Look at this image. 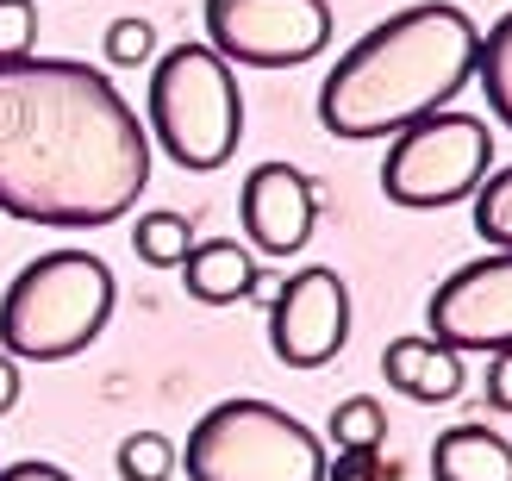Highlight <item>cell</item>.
Returning <instances> with one entry per match:
<instances>
[{
    "mask_svg": "<svg viewBox=\"0 0 512 481\" xmlns=\"http://www.w3.org/2000/svg\"><path fill=\"white\" fill-rule=\"evenodd\" d=\"M150 182V132L107 69L75 57L0 63V213L94 232Z\"/></svg>",
    "mask_w": 512,
    "mask_h": 481,
    "instance_id": "cell-1",
    "label": "cell"
},
{
    "mask_svg": "<svg viewBox=\"0 0 512 481\" xmlns=\"http://www.w3.org/2000/svg\"><path fill=\"white\" fill-rule=\"evenodd\" d=\"M481 32L450 0H419L369 25L319 88V125L344 144L394 138L406 125L444 113L475 75Z\"/></svg>",
    "mask_w": 512,
    "mask_h": 481,
    "instance_id": "cell-2",
    "label": "cell"
},
{
    "mask_svg": "<svg viewBox=\"0 0 512 481\" xmlns=\"http://www.w3.org/2000/svg\"><path fill=\"white\" fill-rule=\"evenodd\" d=\"M113 269L94 250H44L0 294V350L13 363H69L107 332Z\"/></svg>",
    "mask_w": 512,
    "mask_h": 481,
    "instance_id": "cell-3",
    "label": "cell"
},
{
    "mask_svg": "<svg viewBox=\"0 0 512 481\" xmlns=\"http://www.w3.org/2000/svg\"><path fill=\"white\" fill-rule=\"evenodd\" d=\"M150 138L194 175L232 163L244 138V94L213 44H169L150 69Z\"/></svg>",
    "mask_w": 512,
    "mask_h": 481,
    "instance_id": "cell-4",
    "label": "cell"
},
{
    "mask_svg": "<svg viewBox=\"0 0 512 481\" xmlns=\"http://www.w3.org/2000/svg\"><path fill=\"white\" fill-rule=\"evenodd\" d=\"M325 444L275 400H219L182 444L188 481H325Z\"/></svg>",
    "mask_w": 512,
    "mask_h": 481,
    "instance_id": "cell-5",
    "label": "cell"
},
{
    "mask_svg": "<svg viewBox=\"0 0 512 481\" xmlns=\"http://www.w3.org/2000/svg\"><path fill=\"white\" fill-rule=\"evenodd\" d=\"M494 169V138L488 125L469 119V113H431L419 125L394 132L388 144V163H381V194L394 207H413V213H438L469 200Z\"/></svg>",
    "mask_w": 512,
    "mask_h": 481,
    "instance_id": "cell-6",
    "label": "cell"
},
{
    "mask_svg": "<svg viewBox=\"0 0 512 481\" xmlns=\"http://www.w3.org/2000/svg\"><path fill=\"white\" fill-rule=\"evenodd\" d=\"M207 44L244 69H294L313 63L331 38L325 0H207Z\"/></svg>",
    "mask_w": 512,
    "mask_h": 481,
    "instance_id": "cell-7",
    "label": "cell"
},
{
    "mask_svg": "<svg viewBox=\"0 0 512 481\" xmlns=\"http://www.w3.org/2000/svg\"><path fill=\"white\" fill-rule=\"evenodd\" d=\"M431 338L450 344L456 357L469 350H512V250L494 257H475L463 269H450L438 288H431Z\"/></svg>",
    "mask_w": 512,
    "mask_h": 481,
    "instance_id": "cell-8",
    "label": "cell"
},
{
    "mask_svg": "<svg viewBox=\"0 0 512 481\" xmlns=\"http://www.w3.org/2000/svg\"><path fill=\"white\" fill-rule=\"evenodd\" d=\"M350 338V288L338 269H294L269 300V350L288 369H325Z\"/></svg>",
    "mask_w": 512,
    "mask_h": 481,
    "instance_id": "cell-9",
    "label": "cell"
},
{
    "mask_svg": "<svg viewBox=\"0 0 512 481\" xmlns=\"http://www.w3.org/2000/svg\"><path fill=\"white\" fill-rule=\"evenodd\" d=\"M238 219H244L250 250H263V257H300L306 238H313V219H319L313 175L294 169V163L250 169L244 194H238Z\"/></svg>",
    "mask_w": 512,
    "mask_h": 481,
    "instance_id": "cell-10",
    "label": "cell"
},
{
    "mask_svg": "<svg viewBox=\"0 0 512 481\" xmlns=\"http://www.w3.org/2000/svg\"><path fill=\"white\" fill-rule=\"evenodd\" d=\"M381 375H388V388L406 394V400H419V407H444V400L463 394V357H456L450 344L438 338H394L388 350H381Z\"/></svg>",
    "mask_w": 512,
    "mask_h": 481,
    "instance_id": "cell-11",
    "label": "cell"
},
{
    "mask_svg": "<svg viewBox=\"0 0 512 481\" xmlns=\"http://www.w3.org/2000/svg\"><path fill=\"white\" fill-rule=\"evenodd\" d=\"M182 282L200 307H238V300L256 294L263 269H256V257L232 238H194V250L182 257Z\"/></svg>",
    "mask_w": 512,
    "mask_h": 481,
    "instance_id": "cell-12",
    "label": "cell"
},
{
    "mask_svg": "<svg viewBox=\"0 0 512 481\" xmlns=\"http://www.w3.org/2000/svg\"><path fill=\"white\" fill-rule=\"evenodd\" d=\"M431 475L438 481H512V444L494 425H450L431 444Z\"/></svg>",
    "mask_w": 512,
    "mask_h": 481,
    "instance_id": "cell-13",
    "label": "cell"
},
{
    "mask_svg": "<svg viewBox=\"0 0 512 481\" xmlns=\"http://www.w3.org/2000/svg\"><path fill=\"white\" fill-rule=\"evenodd\" d=\"M475 82H481V94H488V113L500 125H512V13H500L488 32H481Z\"/></svg>",
    "mask_w": 512,
    "mask_h": 481,
    "instance_id": "cell-14",
    "label": "cell"
},
{
    "mask_svg": "<svg viewBox=\"0 0 512 481\" xmlns=\"http://www.w3.org/2000/svg\"><path fill=\"white\" fill-rule=\"evenodd\" d=\"M132 250L150 269H182V257L194 250V219H182V213H144L132 225Z\"/></svg>",
    "mask_w": 512,
    "mask_h": 481,
    "instance_id": "cell-15",
    "label": "cell"
},
{
    "mask_svg": "<svg viewBox=\"0 0 512 481\" xmlns=\"http://www.w3.org/2000/svg\"><path fill=\"white\" fill-rule=\"evenodd\" d=\"M113 469H119V481H169L182 469V450H175L163 432H132V438H119Z\"/></svg>",
    "mask_w": 512,
    "mask_h": 481,
    "instance_id": "cell-16",
    "label": "cell"
},
{
    "mask_svg": "<svg viewBox=\"0 0 512 481\" xmlns=\"http://www.w3.org/2000/svg\"><path fill=\"white\" fill-rule=\"evenodd\" d=\"M381 438H388V413H381V400L350 394V400L331 407V444H338V450H381Z\"/></svg>",
    "mask_w": 512,
    "mask_h": 481,
    "instance_id": "cell-17",
    "label": "cell"
},
{
    "mask_svg": "<svg viewBox=\"0 0 512 481\" xmlns=\"http://www.w3.org/2000/svg\"><path fill=\"white\" fill-rule=\"evenodd\" d=\"M475 232L494 250H512V169H494L475 188Z\"/></svg>",
    "mask_w": 512,
    "mask_h": 481,
    "instance_id": "cell-18",
    "label": "cell"
},
{
    "mask_svg": "<svg viewBox=\"0 0 512 481\" xmlns=\"http://www.w3.org/2000/svg\"><path fill=\"white\" fill-rule=\"evenodd\" d=\"M107 63L113 69H138V63H150V50H157V25L150 19H138V13H125V19H113L107 25Z\"/></svg>",
    "mask_w": 512,
    "mask_h": 481,
    "instance_id": "cell-19",
    "label": "cell"
},
{
    "mask_svg": "<svg viewBox=\"0 0 512 481\" xmlns=\"http://www.w3.org/2000/svg\"><path fill=\"white\" fill-rule=\"evenodd\" d=\"M38 50V7L32 0H0V63H19Z\"/></svg>",
    "mask_w": 512,
    "mask_h": 481,
    "instance_id": "cell-20",
    "label": "cell"
},
{
    "mask_svg": "<svg viewBox=\"0 0 512 481\" xmlns=\"http://www.w3.org/2000/svg\"><path fill=\"white\" fill-rule=\"evenodd\" d=\"M325 481H381V457L375 450H344L338 463H325Z\"/></svg>",
    "mask_w": 512,
    "mask_h": 481,
    "instance_id": "cell-21",
    "label": "cell"
},
{
    "mask_svg": "<svg viewBox=\"0 0 512 481\" xmlns=\"http://www.w3.org/2000/svg\"><path fill=\"white\" fill-rule=\"evenodd\" d=\"M488 407L512 413V350H494V363H488Z\"/></svg>",
    "mask_w": 512,
    "mask_h": 481,
    "instance_id": "cell-22",
    "label": "cell"
},
{
    "mask_svg": "<svg viewBox=\"0 0 512 481\" xmlns=\"http://www.w3.org/2000/svg\"><path fill=\"white\" fill-rule=\"evenodd\" d=\"M0 481H75L69 469H57V463H0Z\"/></svg>",
    "mask_w": 512,
    "mask_h": 481,
    "instance_id": "cell-23",
    "label": "cell"
},
{
    "mask_svg": "<svg viewBox=\"0 0 512 481\" xmlns=\"http://www.w3.org/2000/svg\"><path fill=\"white\" fill-rule=\"evenodd\" d=\"M19 407V363L0 350V413H13Z\"/></svg>",
    "mask_w": 512,
    "mask_h": 481,
    "instance_id": "cell-24",
    "label": "cell"
}]
</instances>
